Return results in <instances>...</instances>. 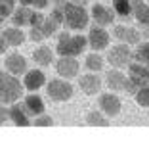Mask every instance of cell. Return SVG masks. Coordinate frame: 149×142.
Instances as JSON below:
<instances>
[{"label":"cell","instance_id":"5","mask_svg":"<svg viewBox=\"0 0 149 142\" xmlns=\"http://www.w3.org/2000/svg\"><path fill=\"white\" fill-rule=\"evenodd\" d=\"M107 62L113 67H117V69L128 67V63L132 62V52H130V48H128V44L123 42V44L111 46L109 52H107Z\"/></svg>","mask_w":149,"mask_h":142},{"label":"cell","instance_id":"37","mask_svg":"<svg viewBox=\"0 0 149 142\" xmlns=\"http://www.w3.org/2000/svg\"><path fill=\"white\" fill-rule=\"evenodd\" d=\"M50 2H54V6H63L65 4V0H50Z\"/></svg>","mask_w":149,"mask_h":142},{"label":"cell","instance_id":"7","mask_svg":"<svg viewBox=\"0 0 149 142\" xmlns=\"http://www.w3.org/2000/svg\"><path fill=\"white\" fill-rule=\"evenodd\" d=\"M86 40H88V44H90V48H94L97 52V50H103V48L109 46L111 37H109V33L105 31V27L94 25L92 29H90V33H88Z\"/></svg>","mask_w":149,"mask_h":142},{"label":"cell","instance_id":"24","mask_svg":"<svg viewBox=\"0 0 149 142\" xmlns=\"http://www.w3.org/2000/svg\"><path fill=\"white\" fill-rule=\"evenodd\" d=\"M132 60H136V62L149 67V42H141L136 48V52L132 54Z\"/></svg>","mask_w":149,"mask_h":142},{"label":"cell","instance_id":"25","mask_svg":"<svg viewBox=\"0 0 149 142\" xmlns=\"http://www.w3.org/2000/svg\"><path fill=\"white\" fill-rule=\"evenodd\" d=\"M86 123L94 125V127H107L109 119H107V115L101 113V111H90V113L86 115Z\"/></svg>","mask_w":149,"mask_h":142},{"label":"cell","instance_id":"10","mask_svg":"<svg viewBox=\"0 0 149 142\" xmlns=\"http://www.w3.org/2000/svg\"><path fill=\"white\" fill-rule=\"evenodd\" d=\"M115 39L120 40V42H124V44H138L140 42V37L141 33L138 31V29H134V27H124V25H117L113 31Z\"/></svg>","mask_w":149,"mask_h":142},{"label":"cell","instance_id":"29","mask_svg":"<svg viewBox=\"0 0 149 142\" xmlns=\"http://www.w3.org/2000/svg\"><path fill=\"white\" fill-rule=\"evenodd\" d=\"M35 125L36 127H50V125H54V119L46 113H40V115L35 117Z\"/></svg>","mask_w":149,"mask_h":142},{"label":"cell","instance_id":"3","mask_svg":"<svg viewBox=\"0 0 149 142\" xmlns=\"http://www.w3.org/2000/svg\"><path fill=\"white\" fill-rule=\"evenodd\" d=\"M88 46L86 37L82 35H69V33H61L59 39H57V54L59 56H73L77 58L79 54H82Z\"/></svg>","mask_w":149,"mask_h":142},{"label":"cell","instance_id":"11","mask_svg":"<svg viewBox=\"0 0 149 142\" xmlns=\"http://www.w3.org/2000/svg\"><path fill=\"white\" fill-rule=\"evenodd\" d=\"M92 19L96 21V25L107 27L115 21V12L103 4H94L92 6Z\"/></svg>","mask_w":149,"mask_h":142},{"label":"cell","instance_id":"2","mask_svg":"<svg viewBox=\"0 0 149 142\" xmlns=\"http://www.w3.org/2000/svg\"><path fill=\"white\" fill-rule=\"evenodd\" d=\"M23 94V84L12 73L0 71V104H13Z\"/></svg>","mask_w":149,"mask_h":142},{"label":"cell","instance_id":"36","mask_svg":"<svg viewBox=\"0 0 149 142\" xmlns=\"http://www.w3.org/2000/svg\"><path fill=\"white\" fill-rule=\"evenodd\" d=\"M141 27H143V33H141V35L149 39V25H141Z\"/></svg>","mask_w":149,"mask_h":142},{"label":"cell","instance_id":"27","mask_svg":"<svg viewBox=\"0 0 149 142\" xmlns=\"http://www.w3.org/2000/svg\"><path fill=\"white\" fill-rule=\"evenodd\" d=\"M15 10V0H0V23L8 19Z\"/></svg>","mask_w":149,"mask_h":142},{"label":"cell","instance_id":"21","mask_svg":"<svg viewBox=\"0 0 149 142\" xmlns=\"http://www.w3.org/2000/svg\"><path fill=\"white\" fill-rule=\"evenodd\" d=\"M33 60H35L38 65L46 67V65H50V63L54 62V52L48 48V46H40V48H36L35 52H33Z\"/></svg>","mask_w":149,"mask_h":142},{"label":"cell","instance_id":"1","mask_svg":"<svg viewBox=\"0 0 149 142\" xmlns=\"http://www.w3.org/2000/svg\"><path fill=\"white\" fill-rule=\"evenodd\" d=\"M63 12V21L61 25H65L69 31H82L88 27V21H90V15H88L86 8L79 2H67L61 6Z\"/></svg>","mask_w":149,"mask_h":142},{"label":"cell","instance_id":"32","mask_svg":"<svg viewBox=\"0 0 149 142\" xmlns=\"http://www.w3.org/2000/svg\"><path fill=\"white\" fill-rule=\"evenodd\" d=\"M48 4H50V0H35V2H33V6H35L36 10H44Z\"/></svg>","mask_w":149,"mask_h":142},{"label":"cell","instance_id":"15","mask_svg":"<svg viewBox=\"0 0 149 142\" xmlns=\"http://www.w3.org/2000/svg\"><path fill=\"white\" fill-rule=\"evenodd\" d=\"M4 65H6V71H8V73L17 77V75H23L27 71V60L23 58L21 54H10L8 58H6Z\"/></svg>","mask_w":149,"mask_h":142},{"label":"cell","instance_id":"31","mask_svg":"<svg viewBox=\"0 0 149 142\" xmlns=\"http://www.w3.org/2000/svg\"><path fill=\"white\" fill-rule=\"evenodd\" d=\"M44 18H46V15H42L40 12H33L31 13V21H29V27H40L42 21H44Z\"/></svg>","mask_w":149,"mask_h":142},{"label":"cell","instance_id":"12","mask_svg":"<svg viewBox=\"0 0 149 142\" xmlns=\"http://www.w3.org/2000/svg\"><path fill=\"white\" fill-rule=\"evenodd\" d=\"M128 79H132L134 83H138L140 86H143V84H147L149 81V67L143 65V63L140 62H130L128 63Z\"/></svg>","mask_w":149,"mask_h":142},{"label":"cell","instance_id":"34","mask_svg":"<svg viewBox=\"0 0 149 142\" xmlns=\"http://www.w3.org/2000/svg\"><path fill=\"white\" fill-rule=\"evenodd\" d=\"M6 46H8V44H6V40H4V37L0 35V54H4V50H6Z\"/></svg>","mask_w":149,"mask_h":142},{"label":"cell","instance_id":"17","mask_svg":"<svg viewBox=\"0 0 149 142\" xmlns=\"http://www.w3.org/2000/svg\"><path fill=\"white\" fill-rule=\"evenodd\" d=\"M132 4V13L140 25H149V6L143 0H130Z\"/></svg>","mask_w":149,"mask_h":142},{"label":"cell","instance_id":"20","mask_svg":"<svg viewBox=\"0 0 149 142\" xmlns=\"http://www.w3.org/2000/svg\"><path fill=\"white\" fill-rule=\"evenodd\" d=\"M31 13H33V10L29 8V6H21V8L13 10L10 18H12V21H13L15 27H25L31 21Z\"/></svg>","mask_w":149,"mask_h":142},{"label":"cell","instance_id":"19","mask_svg":"<svg viewBox=\"0 0 149 142\" xmlns=\"http://www.w3.org/2000/svg\"><path fill=\"white\" fill-rule=\"evenodd\" d=\"M2 37H4V40H6L8 46H19V44H23V40H25V33L21 31V27H10V29H4Z\"/></svg>","mask_w":149,"mask_h":142},{"label":"cell","instance_id":"35","mask_svg":"<svg viewBox=\"0 0 149 142\" xmlns=\"http://www.w3.org/2000/svg\"><path fill=\"white\" fill-rule=\"evenodd\" d=\"M19 2H21V6H33L35 0H19Z\"/></svg>","mask_w":149,"mask_h":142},{"label":"cell","instance_id":"30","mask_svg":"<svg viewBox=\"0 0 149 142\" xmlns=\"http://www.w3.org/2000/svg\"><path fill=\"white\" fill-rule=\"evenodd\" d=\"M29 39H31L33 42H42L46 37H44V33H42L40 27H31V31H29Z\"/></svg>","mask_w":149,"mask_h":142},{"label":"cell","instance_id":"16","mask_svg":"<svg viewBox=\"0 0 149 142\" xmlns=\"http://www.w3.org/2000/svg\"><path fill=\"white\" fill-rule=\"evenodd\" d=\"M23 106H25L27 113L31 117H36L40 115V113H44V102H42V98L38 96V94H27L25 96V102H23Z\"/></svg>","mask_w":149,"mask_h":142},{"label":"cell","instance_id":"22","mask_svg":"<svg viewBox=\"0 0 149 142\" xmlns=\"http://www.w3.org/2000/svg\"><path fill=\"white\" fill-rule=\"evenodd\" d=\"M111 4H113L115 15H118V18H128V15L132 13L130 0H111Z\"/></svg>","mask_w":149,"mask_h":142},{"label":"cell","instance_id":"38","mask_svg":"<svg viewBox=\"0 0 149 142\" xmlns=\"http://www.w3.org/2000/svg\"><path fill=\"white\" fill-rule=\"evenodd\" d=\"M147 86H149V81H147Z\"/></svg>","mask_w":149,"mask_h":142},{"label":"cell","instance_id":"14","mask_svg":"<svg viewBox=\"0 0 149 142\" xmlns=\"http://www.w3.org/2000/svg\"><path fill=\"white\" fill-rule=\"evenodd\" d=\"M8 119H12L15 125H19V127H27V125H31V115L27 113L25 106L23 104H17L13 102L12 108L8 110Z\"/></svg>","mask_w":149,"mask_h":142},{"label":"cell","instance_id":"8","mask_svg":"<svg viewBox=\"0 0 149 142\" xmlns=\"http://www.w3.org/2000/svg\"><path fill=\"white\" fill-rule=\"evenodd\" d=\"M97 104H100V111L101 113H105L107 117H117L118 113H120V108H123V104H120V98L117 96V94H101L100 100H97Z\"/></svg>","mask_w":149,"mask_h":142},{"label":"cell","instance_id":"18","mask_svg":"<svg viewBox=\"0 0 149 142\" xmlns=\"http://www.w3.org/2000/svg\"><path fill=\"white\" fill-rule=\"evenodd\" d=\"M124 81H126V77L120 73V69H111L109 73L105 75V83L107 86H109L113 92H118V90H124Z\"/></svg>","mask_w":149,"mask_h":142},{"label":"cell","instance_id":"4","mask_svg":"<svg viewBox=\"0 0 149 142\" xmlns=\"http://www.w3.org/2000/svg\"><path fill=\"white\" fill-rule=\"evenodd\" d=\"M46 92H48V98L54 102H67L73 96V84L63 79H52L46 86Z\"/></svg>","mask_w":149,"mask_h":142},{"label":"cell","instance_id":"13","mask_svg":"<svg viewBox=\"0 0 149 142\" xmlns=\"http://www.w3.org/2000/svg\"><path fill=\"white\" fill-rule=\"evenodd\" d=\"M79 86L84 94L88 96H94L101 90V79L96 75V73H88V75H82L79 79Z\"/></svg>","mask_w":149,"mask_h":142},{"label":"cell","instance_id":"33","mask_svg":"<svg viewBox=\"0 0 149 142\" xmlns=\"http://www.w3.org/2000/svg\"><path fill=\"white\" fill-rule=\"evenodd\" d=\"M6 119H8V110H6L4 106H0V125L4 123Z\"/></svg>","mask_w":149,"mask_h":142},{"label":"cell","instance_id":"9","mask_svg":"<svg viewBox=\"0 0 149 142\" xmlns=\"http://www.w3.org/2000/svg\"><path fill=\"white\" fill-rule=\"evenodd\" d=\"M44 84H46V75H44L40 69L25 71V77H23V89L31 90V92H36L38 89H42Z\"/></svg>","mask_w":149,"mask_h":142},{"label":"cell","instance_id":"23","mask_svg":"<svg viewBox=\"0 0 149 142\" xmlns=\"http://www.w3.org/2000/svg\"><path fill=\"white\" fill-rule=\"evenodd\" d=\"M84 65L92 71V73H97V71L103 69V58H101L100 54H96V52H94V54H88Z\"/></svg>","mask_w":149,"mask_h":142},{"label":"cell","instance_id":"6","mask_svg":"<svg viewBox=\"0 0 149 142\" xmlns=\"http://www.w3.org/2000/svg\"><path fill=\"white\" fill-rule=\"evenodd\" d=\"M79 69H80V63L73 56H61L56 63L57 75L63 77V79H74V77L79 75Z\"/></svg>","mask_w":149,"mask_h":142},{"label":"cell","instance_id":"26","mask_svg":"<svg viewBox=\"0 0 149 142\" xmlns=\"http://www.w3.org/2000/svg\"><path fill=\"white\" fill-rule=\"evenodd\" d=\"M59 25H61L59 21H56L52 15H48V18H44V21H42V25H40V29H42L44 37H52L54 33H57Z\"/></svg>","mask_w":149,"mask_h":142},{"label":"cell","instance_id":"28","mask_svg":"<svg viewBox=\"0 0 149 142\" xmlns=\"http://www.w3.org/2000/svg\"><path fill=\"white\" fill-rule=\"evenodd\" d=\"M136 96V102L138 106H143V108H149V86L143 84L141 89H138V92L134 94Z\"/></svg>","mask_w":149,"mask_h":142}]
</instances>
